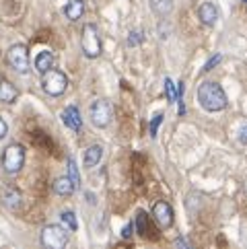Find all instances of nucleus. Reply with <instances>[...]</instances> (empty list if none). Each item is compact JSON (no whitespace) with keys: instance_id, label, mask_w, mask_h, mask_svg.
Listing matches in <instances>:
<instances>
[{"instance_id":"nucleus-8","label":"nucleus","mask_w":247,"mask_h":249,"mask_svg":"<svg viewBox=\"0 0 247 249\" xmlns=\"http://www.w3.org/2000/svg\"><path fill=\"white\" fill-rule=\"evenodd\" d=\"M153 218L161 229H169L173 225V208L169 202H157L153 206Z\"/></svg>"},{"instance_id":"nucleus-31","label":"nucleus","mask_w":247,"mask_h":249,"mask_svg":"<svg viewBox=\"0 0 247 249\" xmlns=\"http://www.w3.org/2000/svg\"><path fill=\"white\" fill-rule=\"evenodd\" d=\"M243 2H247V0H243Z\"/></svg>"},{"instance_id":"nucleus-4","label":"nucleus","mask_w":247,"mask_h":249,"mask_svg":"<svg viewBox=\"0 0 247 249\" xmlns=\"http://www.w3.org/2000/svg\"><path fill=\"white\" fill-rule=\"evenodd\" d=\"M81 46L87 58H99L101 54V37L95 25H85L83 27V37H81Z\"/></svg>"},{"instance_id":"nucleus-16","label":"nucleus","mask_w":247,"mask_h":249,"mask_svg":"<svg viewBox=\"0 0 247 249\" xmlns=\"http://www.w3.org/2000/svg\"><path fill=\"white\" fill-rule=\"evenodd\" d=\"M2 202L6 204L8 208H19L21 206V192L17 188H6L4 194H2Z\"/></svg>"},{"instance_id":"nucleus-14","label":"nucleus","mask_w":247,"mask_h":249,"mask_svg":"<svg viewBox=\"0 0 247 249\" xmlns=\"http://www.w3.org/2000/svg\"><path fill=\"white\" fill-rule=\"evenodd\" d=\"M17 97H19V91L15 89L13 83L0 81V101H2V103H15Z\"/></svg>"},{"instance_id":"nucleus-12","label":"nucleus","mask_w":247,"mask_h":249,"mask_svg":"<svg viewBox=\"0 0 247 249\" xmlns=\"http://www.w3.org/2000/svg\"><path fill=\"white\" fill-rule=\"evenodd\" d=\"M52 188H54V192H56L58 196H70V194H74L76 185H74L72 179H70V177L66 175V177H58V179H54Z\"/></svg>"},{"instance_id":"nucleus-18","label":"nucleus","mask_w":247,"mask_h":249,"mask_svg":"<svg viewBox=\"0 0 247 249\" xmlns=\"http://www.w3.org/2000/svg\"><path fill=\"white\" fill-rule=\"evenodd\" d=\"M134 227H136V231H138L140 237H146V212L138 210L136 220H134Z\"/></svg>"},{"instance_id":"nucleus-17","label":"nucleus","mask_w":247,"mask_h":249,"mask_svg":"<svg viewBox=\"0 0 247 249\" xmlns=\"http://www.w3.org/2000/svg\"><path fill=\"white\" fill-rule=\"evenodd\" d=\"M153 13L159 17H167L173 11V0H151Z\"/></svg>"},{"instance_id":"nucleus-24","label":"nucleus","mask_w":247,"mask_h":249,"mask_svg":"<svg viewBox=\"0 0 247 249\" xmlns=\"http://www.w3.org/2000/svg\"><path fill=\"white\" fill-rule=\"evenodd\" d=\"M163 122V113H157L155 118H153V122H151V136L155 138L157 136V130H159V124Z\"/></svg>"},{"instance_id":"nucleus-19","label":"nucleus","mask_w":247,"mask_h":249,"mask_svg":"<svg viewBox=\"0 0 247 249\" xmlns=\"http://www.w3.org/2000/svg\"><path fill=\"white\" fill-rule=\"evenodd\" d=\"M68 177L72 179V183L76 185V188L81 185V177H78V169H76V163H74V159H72V157L68 159Z\"/></svg>"},{"instance_id":"nucleus-5","label":"nucleus","mask_w":247,"mask_h":249,"mask_svg":"<svg viewBox=\"0 0 247 249\" xmlns=\"http://www.w3.org/2000/svg\"><path fill=\"white\" fill-rule=\"evenodd\" d=\"M25 163V148L21 144H8L2 155V165L4 171L8 173H19Z\"/></svg>"},{"instance_id":"nucleus-11","label":"nucleus","mask_w":247,"mask_h":249,"mask_svg":"<svg viewBox=\"0 0 247 249\" xmlns=\"http://www.w3.org/2000/svg\"><path fill=\"white\" fill-rule=\"evenodd\" d=\"M52 68H54V54L52 52H39L37 58H35V70L46 74Z\"/></svg>"},{"instance_id":"nucleus-10","label":"nucleus","mask_w":247,"mask_h":249,"mask_svg":"<svg viewBox=\"0 0 247 249\" xmlns=\"http://www.w3.org/2000/svg\"><path fill=\"white\" fill-rule=\"evenodd\" d=\"M198 19L204 25H214L218 21V8L212 2H204L198 8Z\"/></svg>"},{"instance_id":"nucleus-26","label":"nucleus","mask_w":247,"mask_h":249,"mask_svg":"<svg viewBox=\"0 0 247 249\" xmlns=\"http://www.w3.org/2000/svg\"><path fill=\"white\" fill-rule=\"evenodd\" d=\"M134 233V222H130V225H126L124 227V231H122V237L124 239H130V235Z\"/></svg>"},{"instance_id":"nucleus-6","label":"nucleus","mask_w":247,"mask_h":249,"mask_svg":"<svg viewBox=\"0 0 247 249\" xmlns=\"http://www.w3.org/2000/svg\"><path fill=\"white\" fill-rule=\"evenodd\" d=\"M6 60L17 72H27L29 70V52H27V46L23 43H15V46L8 48L6 52Z\"/></svg>"},{"instance_id":"nucleus-1","label":"nucleus","mask_w":247,"mask_h":249,"mask_svg":"<svg viewBox=\"0 0 247 249\" xmlns=\"http://www.w3.org/2000/svg\"><path fill=\"white\" fill-rule=\"evenodd\" d=\"M198 103L202 105V109L204 111H210V113H214V111H223L227 109V95L225 91L220 89L218 83L214 81H204L200 87H198Z\"/></svg>"},{"instance_id":"nucleus-21","label":"nucleus","mask_w":247,"mask_h":249,"mask_svg":"<svg viewBox=\"0 0 247 249\" xmlns=\"http://www.w3.org/2000/svg\"><path fill=\"white\" fill-rule=\"evenodd\" d=\"M142 39H144V33H142V31H132V33L128 35V46H130V48L140 46V43H142Z\"/></svg>"},{"instance_id":"nucleus-7","label":"nucleus","mask_w":247,"mask_h":249,"mask_svg":"<svg viewBox=\"0 0 247 249\" xmlns=\"http://www.w3.org/2000/svg\"><path fill=\"white\" fill-rule=\"evenodd\" d=\"M89 115H91V122L95 124L97 128H105V126H109L111 115H113V109H111L109 101L99 99V101H95V103L91 105Z\"/></svg>"},{"instance_id":"nucleus-9","label":"nucleus","mask_w":247,"mask_h":249,"mask_svg":"<svg viewBox=\"0 0 247 249\" xmlns=\"http://www.w3.org/2000/svg\"><path fill=\"white\" fill-rule=\"evenodd\" d=\"M62 122H64V126L70 130H81V126H83L81 113H78V109L74 105H68V107L62 111Z\"/></svg>"},{"instance_id":"nucleus-30","label":"nucleus","mask_w":247,"mask_h":249,"mask_svg":"<svg viewBox=\"0 0 247 249\" xmlns=\"http://www.w3.org/2000/svg\"><path fill=\"white\" fill-rule=\"evenodd\" d=\"M177 99H183V83L177 85Z\"/></svg>"},{"instance_id":"nucleus-29","label":"nucleus","mask_w":247,"mask_h":249,"mask_svg":"<svg viewBox=\"0 0 247 249\" xmlns=\"http://www.w3.org/2000/svg\"><path fill=\"white\" fill-rule=\"evenodd\" d=\"M177 113H179V115H183V113H185V103H183V99H179V107H177Z\"/></svg>"},{"instance_id":"nucleus-2","label":"nucleus","mask_w":247,"mask_h":249,"mask_svg":"<svg viewBox=\"0 0 247 249\" xmlns=\"http://www.w3.org/2000/svg\"><path fill=\"white\" fill-rule=\"evenodd\" d=\"M68 243V233L66 229L60 225H48L41 231V245L46 249H64Z\"/></svg>"},{"instance_id":"nucleus-28","label":"nucleus","mask_w":247,"mask_h":249,"mask_svg":"<svg viewBox=\"0 0 247 249\" xmlns=\"http://www.w3.org/2000/svg\"><path fill=\"white\" fill-rule=\"evenodd\" d=\"M6 132H8V126H6L4 118H2V115H0V140H2V138L6 136Z\"/></svg>"},{"instance_id":"nucleus-13","label":"nucleus","mask_w":247,"mask_h":249,"mask_svg":"<svg viewBox=\"0 0 247 249\" xmlns=\"http://www.w3.org/2000/svg\"><path fill=\"white\" fill-rule=\"evenodd\" d=\"M85 13V2L83 0H68L64 6V15L68 17L70 21H78Z\"/></svg>"},{"instance_id":"nucleus-22","label":"nucleus","mask_w":247,"mask_h":249,"mask_svg":"<svg viewBox=\"0 0 247 249\" xmlns=\"http://www.w3.org/2000/svg\"><path fill=\"white\" fill-rule=\"evenodd\" d=\"M220 60H223V56H220V54H214L212 58H210V60L206 62V66L202 68V72H208V70H212L214 66H218V62H220Z\"/></svg>"},{"instance_id":"nucleus-20","label":"nucleus","mask_w":247,"mask_h":249,"mask_svg":"<svg viewBox=\"0 0 247 249\" xmlns=\"http://www.w3.org/2000/svg\"><path fill=\"white\" fill-rule=\"evenodd\" d=\"M62 220H64L66 225L70 227V231H76V229H78V222H76V216H74V212H70V210H64V212H62Z\"/></svg>"},{"instance_id":"nucleus-25","label":"nucleus","mask_w":247,"mask_h":249,"mask_svg":"<svg viewBox=\"0 0 247 249\" xmlns=\"http://www.w3.org/2000/svg\"><path fill=\"white\" fill-rule=\"evenodd\" d=\"M237 138H239L241 144H247V122L239 128V134H237Z\"/></svg>"},{"instance_id":"nucleus-23","label":"nucleus","mask_w":247,"mask_h":249,"mask_svg":"<svg viewBox=\"0 0 247 249\" xmlns=\"http://www.w3.org/2000/svg\"><path fill=\"white\" fill-rule=\"evenodd\" d=\"M165 93H167V99L175 101V87L171 83V78H165Z\"/></svg>"},{"instance_id":"nucleus-3","label":"nucleus","mask_w":247,"mask_h":249,"mask_svg":"<svg viewBox=\"0 0 247 249\" xmlns=\"http://www.w3.org/2000/svg\"><path fill=\"white\" fill-rule=\"evenodd\" d=\"M41 87H43V91H46L48 95L52 97H60L62 93L68 89V78L64 72H60V70H48L46 74H43L41 78Z\"/></svg>"},{"instance_id":"nucleus-27","label":"nucleus","mask_w":247,"mask_h":249,"mask_svg":"<svg viewBox=\"0 0 247 249\" xmlns=\"http://www.w3.org/2000/svg\"><path fill=\"white\" fill-rule=\"evenodd\" d=\"M175 247H177V249H192L183 237H177V239H175Z\"/></svg>"},{"instance_id":"nucleus-15","label":"nucleus","mask_w":247,"mask_h":249,"mask_svg":"<svg viewBox=\"0 0 247 249\" xmlns=\"http://www.w3.org/2000/svg\"><path fill=\"white\" fill-rule=\"evenodd\" d=\"M101 157H103V148L99 144L89 146L85 150V167H95L97 163L101 161Z\"/></svg>"}]
</instances>
